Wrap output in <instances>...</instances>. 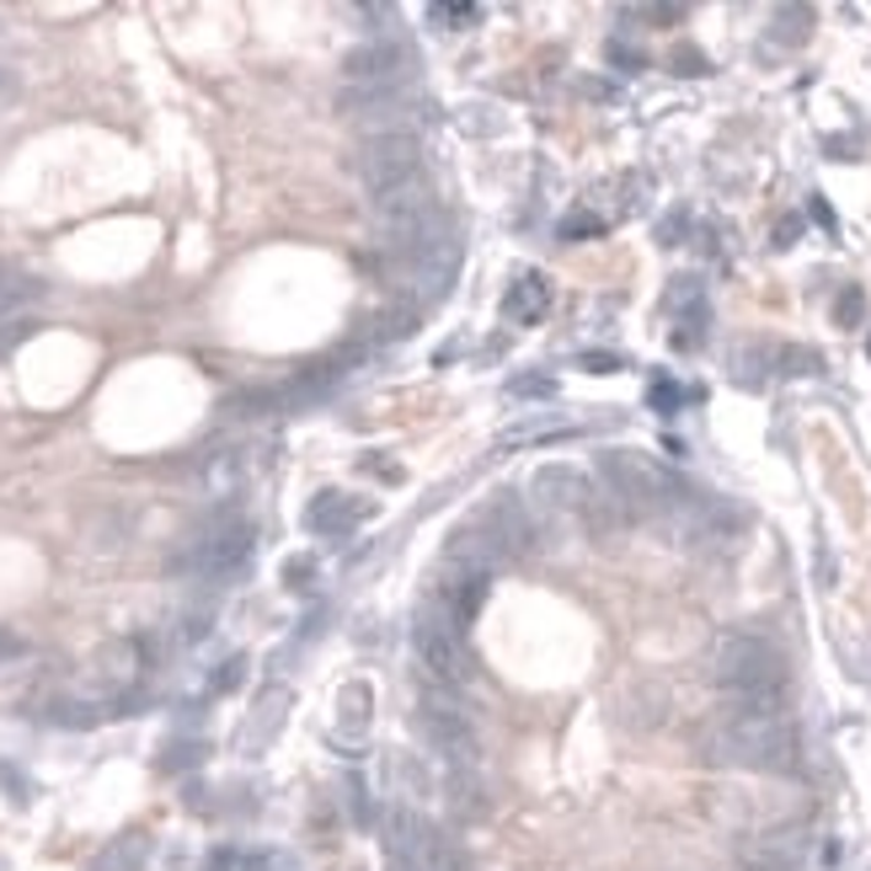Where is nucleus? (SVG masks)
Segmentation results:
<instances>
[{"instance_id":"4","label":"nucleus","mask_w":871,"mask_h":871,"mask_svg":"<svg viewBox=\"0 0 871 871\" xmlns=\"http://www.w3.org/2000/svg\"><path fill=\"white\" fill-rule=\"evenodd\" d=\"M599 476H604L610 498L621 502L631 519L647 513V508H664L668 493H674L668 471L653 455H642V450H610V455H599Z\"/></svg>"},{"instance_id":"23","label":"nucleus","mask_w":871,"mask_h":871,"mask_svg":"<svg viewBox=\"0 0 871 871\" xmlns=\"http://www.w3.org/2000/svg\"><path fill=\"white\" fill-rule=\"evenodd\" d=\"M310 578H316V562H310V556H294V562H284V582H290V588H305Z\"/></svg>"},{"instance_id":"10","label":"nucleus","mask_w":871,"mask_h":871,"mask_svg":"<svg viewBox=\"0 0 871 871\" xmlns=\"http://www.w3.org/2000/svg\"><path fill=\"white\" fill-rule=\"evenodd\" d=\"M471 524H482V530H487V540L498 545L502 556H519V551H530V513H524V502L513 498V493H493V498L482 502V513H476Z\"/></svg>"},{"instance_id":"16","label":"nucleus","mask_w":871,"mask_h":871,"mask_svg":"<svg viewBox=\"0 0 871 871\" xmlns=\"http://www.w3.org/2000/svg\"><path fill=\"white\" fill-rule=\"evenodd\" d=\"M545 305H551V290H545V279H519L513 290H508V299H502V310L513 316V321H540L545 316Z\"/></svg>"},{"instance_id":"26","label":"nucleus","mask_w":871,"mask_h":871,"mask_svg":"<svg viewBox=\"0 0 871 871\" xmlns=\"http://www.w3.org/2000/svg\"><path fill=\"white\" fill-rule=\"evenodd\" d=\"M508 391H513V396H551L556 385H551V380H513Z\"/></svg>"},{"instance_id":"27","label":"nucleus","mask_w":871,"mask_h":871,"mask_svg":"<svg viewBox=\"0 0 871 871\" xmlns=\"http://www.w3.org/2000/svg\"><path fill=\"white\" fill-rule=\"evenodd\" d=\"M582 370H621L615 353H582Z\"/></svg>"},{"instance_id":"22","label":"nucleus","mask_w":871,"mask_h":871,"mask_svg":"<svg viewBox=\"0 0 871 871\" xmlns=\"http://www.w3.org/2000/svg\"><path fill=\"white\" fill-rule=\"evenodd\" d=\"M781 370H787V374H813V370H818V353H807V348H781Z\"/></svg>"},{"instance_id":"28","label":"nucleus","mask_w":871,"mask_h":871,"mask_svg":"<svg viewBox=\"0 0 871 871\" xmlns=\"http://www.w3.org/2000/svg\"><path fill=\"white\" fill-rule=\"evenodd\" d=\"M653 407L674 412V407H679V391H674V385H653Z\"/></svg>"},{"instance_id":"13","label":"nucleus","mask_w":871,"mask_h":871,"mask_svg":"<svg viewBox=\"0 0 871 871\" xmlns=\"http://www.w3.org/2000/svg\"><path fill=\"white\" fill-rule=\"evenodd\" d=\"M359 519H364V508L348 498V493H321V498L305 508V530H310V535H327V540H342Z\"/></svg>"},{"instance_id":"14","label":"nucleus","mask_w":871,"mask_h":871,"mask_svg":"<svg viewBox=\"0 0 871 871\" xmlns=\"http://www.w3.org/2000/svg\"><path fill=\"white\" fill-rule=\"evenodd\" d=\"M145 861H150V834L128 829L91 861V871H145Z\"/></svg>"},{"instance_id":"7","label":"nucleus","mask_w":871,"mask_h":871,"mask_svg":"<svg viewBox=\"0 0 871 871\" xmlns=\"http://www.w3.org/2000/svg\"><path fill=\"white\" fill-rule=\"evenodd\" d=\"M422 733L433 738V748L455 765V770H471L476 765V727H471V711L444 695V690H428L422 695Z\"/></svg>"},{"instance_id":"1","label":"nucleus","mask_w":871,"mask_h":871,"mask_svg":"<svg viewBox=\"0 0 871 871\" xmlns=\"http://www.w3.org/2000/svg\"><path fill=\"white\" fill-rule=\"evenodd\" d=\"M705 754L716 765H738V770H765V776H787L796 770V727L787 711H733L722 705V716L705 733Z\"/></svg>"},{"instance_id":"8","label":"nucleus","mask_w":871,"mask_h":871,"mask_svg":"<svg viewBox=\"0 0 871 871\" xmlns=\"http://www.w3.org/2000/svg\"><path fill=\"white\" fill-rule=\"evenodd\" d=\"M353 171L370 193H385L396 182H407L422 171V150H417V134H391V139H364L359 156H353Z\"/></svg>"},{"instance_id":"31","label":"nucleus","mask_w":871,"mask_h":871,"mask_svg":"<svg viewBox=\"0 0 871 871\" xmlns=\"http://www.w3.org/2000/svg\"><path fill=\"white\" fill-rule=\"evenodd\" d=\"M796 230H802L796 219H781V225H776V247H787V241H791V236H796Z\"/></svg>"},{"instance_id":"3","label":"nucleus","mask_w":871,"mask_h":871,"mask_svg":"<svg viewBox=\"0 0 871 871\" xmlns=\"http://www.w3.org/2000/svg\"><path fill=\"white\" fill-rule=\"evenodd\" d=\"M247 562H251V524H241L236 513H214L204 530L171 556L177 573H193V578H208V582L241 573Z\"/></svg>"},{"instance_id":"30","label":"nucleus","mask_w":871,"mask_h":871,"mask_svg":"<svg viewBox=\"0 0 871 871\" xmlns=\"http://www.w3.org/2000/svg\"><path fill=\"white\" fill-rule=\"evenodd\" d=\"M16 653H22V642H16L11 631H0V664H5V658H16Z\"/></svg>"},{"instance_id":"33","label":"nucleus","mask_w":871,"mask_h":871,"mask_svg":"<svg viewBox=\"0 0 871 871\" xmlns=\"http://www.w3.org/2000/svg\"><path fill=\"white\" fill-rule=\"evenodd\" d=\"M867 348H871V342H867Z\"/></svg>"},{"instance_id":"18","label":"nucleus","mask_w":871,"mask_h":871,"mask_svg":"<svg viewBox=\"0 0 871 871\" xmlns=\"http://www.w3.org/2000/svg\"><path fill=\"white\" fill-rule=\"evenodd\" d=\"M770 33H776L781 43H802L807 33H813V11H807V5H781L776 22H770Z\"/></svg>"},{"instance_id":"19","label":"nucleus","mask_w":871,"mask_h":871,"mask_svg":"<svg viewBox=\"0 0 871 871\" xmlns=\"http://www.w3.org/2000/svg\"><path fill=\"white\" fill-rule=\"evenodd\" d=\"M364 716H370V685H348L342 690V727L353 733V727H364Z\"/></svg>"},{"instance_id":"11","label":"nucleus","mask_w":871,"mask_h":871,"mask_svg":"<svg viewBox=\"0 0 871 871\" xmlns=\"http://www.w3.org/2000/svg\"><path fill=\"white\" fill-rule=\"evenodd\" d=\"M530 498L551 513H582V502L593 498V482L573 465H540L530 476Z\"/></svg>"},{"instance_id":"6","label":"nucleus","mask_w":871,"mask_h":871,"mask_svg":"<svg viewBox=\"0 0 871 871\" xmlns=\"http://www.w3.org/2000/svg\"><path fill=\"white\" fill-rule=\"evenodd\" d=\"M337 113L348 118V124H359L364 139H391V134H412V91L401 86V91H342L337 97Z\"/></svg>"},{"instance_id":"25","label":"nucleus","mask_w":871,"mask_h":871,"mask_svg":"<svg viewBox=\"0 0 871 871\" xmlns=\"http://www.w3.org/2000/svg\"><path fill=\"white\" fill-rule=\"evenodd\" d=\"M193 759H204V744H188V748L177 744V748L167 754V770H177V765H193Z\"/></svg>"},{"instance_id":"32","label":"nucleus","mask_w":871,"mask_h":871,"mask_svg":"<svg viewBox=\"0 0 871 871\" xmlns=\"http://www.w3.org/2000/svg\"><path fill=\"white\" fill-rule=\"evenodd\" d=\"M11 91H16V76H11V70H0V102H5Z\"/></svg>"},{"instance_id":"29","label":"nucleus","mask_w":871,"mask_h":871,"mask_svg":"<svg viewBox=\"0 0 871 871\" xmlns=\"http://www.w3.org/2000/svg\"><path fill=\"white\" fill-rule=\"evenodd\" d=\"M674 65H679V70H695V76L705 70V59L695 54V48H679V54H674Z\"/></svg>"},{"instance_id":"20","label":"nucleus","mask_w":871,"mask_h":871,"mask_svg":"<svg viewBox=\"0 0 871 871\" xmlns=\"http://www.w3.org/2000/svg\"><path fill=\"white\" fill-rule=\"evenodd\" d=\"M861 316H867V299H861V290H845V294H839V305H834V321H839V327H856Z\"/></svg>"},{"instance_id":"5","label":"nucleus","mask_w":871,"mask_h":871,"mask_svg":"<svg viewBox=\"0 0 871 871\" xmlns=\"http://www.w3.org/2000/svg\"><path fill=\"white\" fill-rule=\"evenodd\" d=\"M412 647L417 658H422V668L439 679V685H460L465 674H471V653H465V625L450 621L433 599L417 610L412 621Z\"/></svg>"},{"instance_id":"2","label":"nucleus","mask_w":871,"mask_h":871,"mask_svg":"<svg viewBox=\"0 0 871 871\" xmlns=\"http://www.w3.org/2000/svg\"><path fill=\"white\" fill-rule=\"evenodd\" d=\"M722 695H787V653L765 631H722L705 653Z\"/></svg>"},{"instance_id":"17","label":"nucleus","mask_w":871,"mask_h":871,"mask_svg":"<svg viewBox=\"0 0 871 871\" xmlns=\"http://www.w3.org/2000/svg\"><path fill=\"white\" fill-rule=\"evenodd\" d=\"M567 433H578L573 422H551V417H535V422H519V428H508L498 444L502 450H519V444H535V439H567Z\"/></svg>"},{"instance_id":"15","label":"nucleus","mask_w":871,"mask_h":871,"mask_svg":"<svg viewBox=\"0 0 871 871\" xmlns=\"http://www.w3.org/2000/svg\"><path fill=\"white\" fill-rule=\"evenodd\" d=\"M284 711H290V690H268V695L257 701V711H251V727L241 733V748H247V754H257V748L279 733Z\"/></svg>"},{"instance_id":"9","label":"nucleus","mask_w":871,"mask_h":871,"mask_svg":"<svg viewBox=\"0 0 871 871\" xmlns=\"http://www.w3.org/2000/svg\"><path fill=\"white\" fill-rule=\"evenodd\" d=\"M412 70L417 59L401 43H364L342 59V76L353 81V91H401Z\"/></svg>"},{"instance_id":"21","label":"nucleus","mask_w":871,"mask_h":871,"mask_svg":"<svg viewBox=\"0 0 871 871\" xmlns=\"http://www.w3.org/2000/svg\"><path fill=\"white\" fill-rule=\"evenodd\" d=\"M604 230V219L599 214H573V219H562V236L567 241H578V236H599Z\"/></svg>"},{"instance_id":"12","label":"nucleus","mask_w":871,"mask_h":871,"mask_svg":"<svg viewBox=\"0 0 871 871\" xmlns=\"http://www.w3.org/2000/svg\"><path fill=\"white\" fill-rule=\"evenodd\" d=\"M145 664H150V647H145L139 636H118V642H108V647L97 653V679H102V690L118 701L124 690L139 685Z\"/></svg>"},{"instance_id":"24","label":"nucleus","mask_w":871,"mask_h":871,"mask_svg":"<svg viewBox=\"0 0 871 871\" xmlns=\"http://www.w3.org/2000/svg\"><path fill=\"white\" fill-rule=\"evenodd\" d=\"M241 674H247V658H230V664H219V674H214V690L225 695V690H236L241 685Z\"/></svg>"}]
</instances>
